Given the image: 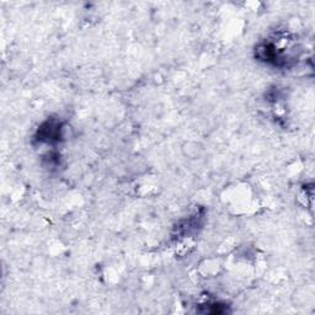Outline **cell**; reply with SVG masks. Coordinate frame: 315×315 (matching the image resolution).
Wrapping results in <instances>:
<instances>
[{
  "label": "cell",
  "mask_w": 315,
  "mask_h": 315,
  "mask_svg": "<svg viewBox=\"0 0 315 315\" xmlns=\"http://www.w3.org/2000/svg\"><path fill=\"white\" fill-rule=\"evenodd\" d=\"M60 123L54 122V121H47L46 123H43L41 126V128L38 129L37 133V139L40 142H47V143H53L58 142L60 139Z\"/></svg>",
  "instance_id": "obj_1"
},
{
  "label": "cell",
  "mask_w": 315,
  "mask_h": 315,
  "mask_svg": "<svg viewBox=\"0 0 315 315\" xmlns=\"http://www.w3.org/2000/svg\"><path fill=\"white\" fill-rule=\"evenodd\" d=\"M207 308L204 310H201L200 313H208V314H223L228 311L226 306L224 304H220V303H208L207 304Z\"/></svg>",
  "instance_id": "obj_2"
}]
</instances>
